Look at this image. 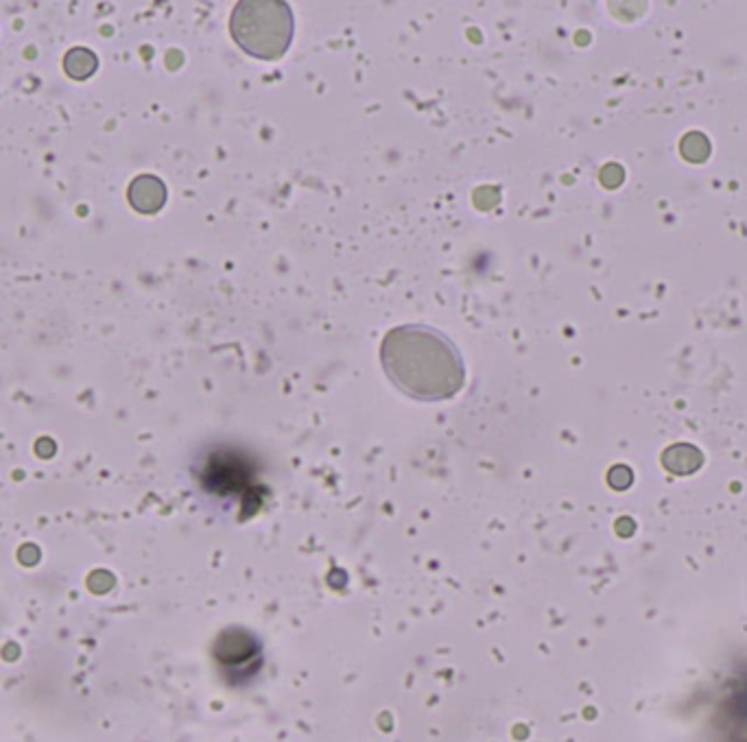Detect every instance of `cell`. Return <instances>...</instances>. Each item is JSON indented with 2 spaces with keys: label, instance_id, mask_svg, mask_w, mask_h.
Segmentation results:
<instances>
[{
  "label": "cell",
  "instance_id": "obj_4",
  "mask_svg": "<svg viewBox=\"0 0 747 742\" xmlns=\"http://www.w3.org/2000/svg\"><path fill=\"white\" fill-rule=\"evenodd\" d=\"M134 206L142 212H156L164 201V188L153 177H142L132 188Z\"/></svg>",
  "mask_w": 747,
  "mask_h": 742
},
{
  "label": "cell",
  "instance_id": "obj_3",
  "mask_svg": "<svg viewBox=\"0 0 747 742\" xmlns=\"http://www.w3.org/2000/svg\"><path fill=\"white\" fill-rule=\"evenodd\" d=\"M256 653H258L256 640L245 631H225L217 646V657L225 666L241 664Z\"/></svg>",
  "mask_w": 747,
  "mask_h": 742
},
{
  "label": "cell",
  "instance_id": "obj_5",
  "mask_svg": "<svg viewBox=\"0 0 747 742\" xmlns=\"http://www.w3.org/2000/svg\"><path fill=\"white\" fill-rule=\"evenodd\" d=\"M669 457H678V461H664L667 463V468L673 472H680V474H686V472H693L695 468H699V461H702V457H699V452L691 446H675L671 448Z\"/></svg>",
  "mask_w": 747,
  "mask_h": 742
},
{
  "label": "cell",
  "instance_id": "obj_1",
  "mask_svg": "<svg viewBox=\"0 0 747 742\" xmlns=\"http://www.w3.org/2000/svg\"><path fill=\"white\" fill-rule=\"evenodd\" d=\"M391 382L415 400H448L464 387L466 367L455 343L431 326H398L381 345Z\"/></svg>",
  "mask_w": 747,
  "mask_h": 742
},
{
  "label": "cell",
  "instance_id": "obj_2",
  "mask_svg": "<svg viewBox=\"0 0 747 742\" xmlns=\"http://www.w3.org/2000/svg\"><path fill=\"white\" fill-rule=\"evenodd\" d=\"M230 31L247 55L278 59L293 40L291 7L280 0H243L234 9Z\"/></svg>",
  "mask_w": 747,
  "mask_h": 742
},
{
  "label": "cell",
  "instance_id": "obj_6",
  "mask_svg": "<svg viewBox=\"0 0 747 742\" xmlns=\"http://www.w3.org/2000/svg\"><path fill=\"white\" fill-rule=\"evenodd\" d=\"M710 145L702 134H689L682 140V153L693 162H702L708 158Z\"/></svg>",
  "mask_w": 747,
  "mask_h": 742
}]
</instances>
